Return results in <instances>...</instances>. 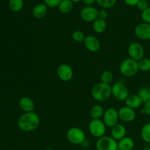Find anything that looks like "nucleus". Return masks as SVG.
Returning <instances> with one entry per match:
<instances>
[{
    "instance_id": "obj_11",
    "label": "nucleus",
    "mask_w": 150,
    "mask_h": 150,
    "mask_svg": "<svg viewBox=\"0 0 150 150\" xmlns=\"http://www.w3.org/2000/svg\"><path fill=\"white\" fill-rule=\"evenodd\" d=\"M57 74L59 79L62 81H69L73 77V70L68 64H61L58 67Z\"/></svg>"
},
{
    "instance_id": "obj_18",
    "label": "nucleus",
    "mask_w": 150,
    "mask_h": 150,
    "mask_svg": "<svg viewBox=\"0 0 150 150\" xmlns=\"http://www.w3.org/2000/svg\"><path fill=\"white\" fill-rule=\"evenodd\" d=\"M48 12V7L44 3L38 4L32 9V16L35 18L40 19L43 18L47 14Z\"/></svg>"
},
{
    "instance_id": "obj_14",
    "label": "nucleus",
    "mask_w": 150,
    "mask_h": 150,
    "mask_svg": "<svg viewBox=\"0 0 150 150\" xmlns=\"http://www.w3.org/2000/svg\"><path fill=\"white\" fill-rule=\"evenodd\" d=\"M83 43H84L85 48L90 52L96 53L100 49V42L96 37L92 36V35L86 36Z\"/></svg>"
},
{
    "instance_id": "obj_21",
    "label": "nucleus",
    "mask_w": 150,
    "mask_h": 150,
    "mask_svg": "<svg viewBox=\"0 0 150 150\" xmlns=\"http://www.w3.org/2000/svg\"><path fill=\"white\" fill-rule=\"evenodd\" d=\"M105 113L103 107L100 105H95L91 108L90 109V116L92 119L95 120H100L103 118Z\"/></svg>"
},
{
    "instance_id": "obj_39",
    "label": "nucleus",
    "mask_w": 150,
    "mask_h": 150,
    "mask_svg": "<svg viewBox=\"0 0 150 150\" xmlns=\"http://www.w3.org/2000/svg\"><path fill=\"white\" fill-rule=\"evenodd\" d=\"M45 150H54V149H45Z\"/></svg>"
},
{
    "instance_id": "obj_16",
    "label": "nucleus",
    "mask_w": 150,
    "mask_h": 150,
    "mask_svg": "<svg viewBox=\"0 0 150 150\" xmlns=\"http://www.w3.org/2000/svg\"><path fill=\"white\" fill-rule=\"evenodd\" d=\"M19 107L24 113L32 112L35 108V102L29 97H23L19 100Z\"/></svg>"
},
{
    "instance_id": "obj_27",
    "label": "nucleus",
    "mask_w": 150,
    "mask_h": 150,
    "mask_svg": "<svg viewBox=\"0 0 150 150\" xmlns=\"http://www.w3.org/2000/svg\"><path fill=\"white\" fill-rule=\"evenodd\" d=\"M113 80H114V75L111 71L105 70L103 72L100 76V81L102 83L110 85V83H112Z\"/></svg>"
},
{
    "instance_id": "obj_32",
    "label": "nucleus",
    "mask_w": 150,
    "mask_h": 150,
    "mask_svg": "<svg viewBox=\"0 0 150 150\" xmlns=\"http://www.w3.org/2000/svg\"><path fill=\"white\" fill-rule=\"evenodd\" d=\"M136 7H137L138 10L142 12L149 7V2L147 1V0H139L138 4H136Z\"/></svg>"
},
{
    "instance_id": "obj_35",
    "label": "nucleus",
    "mask_w": 150,
    "mask_h": 150,
    "mask_svg": "<svg viewBox=\"0 0 150 150\" xmlns=\"http://www.w3.org/2000/svg\"><path fill=\"white\" fill-rule=\"evenodd\" d=\"M143 109L144 111L145 114H147L150 117V101L144 103V106Z\"/></svg>"
},
{
    "instance_id": "obj_17",
    "label": "nucleus",
    "mask_w": 150,
    "mask_h": 150,
    "mask_svg": "<svg viewBox=\"0 0 150 150\" xmlns=\"http://www.w3.org/2000/svg\"><path fill=\"white\" fill-rule=\"evenodd\" d=\"M125 102L126 106L133 108L134 110L139 108L144 103L140 97L138 95V94H136V95H129V96L127 97Z\"/></svg>"
},
{
    "instance_id": "obj_1",
    "label": "nucleus",
    "mask_w": 150,
    "mask_h": 150,
    "mask_svg": "<svg viewBox=\"0 0 150 150\" xmlns=\"http://www.w3.org/2000/svg\"><path fill=\"white\" fill-rule=\"evenodd\" d=\"M17 124L22 131H34L40 124V117L35 111L24 113L18 118Z\"/></svg>"
},
{
    "instance_id": "obj_6",
    "label": "nucleus",
    "mask_w": 150,
    "mask_h": 150,
    "mask_svg": "<svg viewBox=\"0 0 150 150\" xmlns=\"http://www.w3.org/2000/svg\"><path fill=\"white\" fill-rule=\"evenodd\" d=\"M97 150H118V142L111 136H103L96 142Z\"/></svg>"
},
{
    "instance_id": "obj_26",
    "label": "nucleus",
    "mask_w": 150,
    "mask_h": 150,
    "mask_svg": "<svg viewBox=\"0 0 150 150\" xmlns=\"http://www.w3.org/2000/svg\"><path fill=\"white\" fill-rule=\"evenodd\" d=\"M139 69L142 72H149L150 70V59L144 57L138 62Z\"/></svg>"
},
{
    "instance_id": "obj_4",
    "label": "nucleus",
    "mask_w": 150,
    "mask_h": 150,
    "mask_svg": "<svg viewBox=\"0 0 150 150\" xmlns=\"http://www.w3.org/2000/svg\"><path fill=\"white\" fill-rule=\"evenodd\" d=\"M66 137L70 143L74 145L83 144L86 140L84 131L78 127H70L67 131Z\"/></svg>"
},
{
    "instance_id": "obj_15",
    "label": "nucleus",
    "mask_w": 150,
    "mask_h": 150,
    "mask_svg": "<svg viewBox=\"0 0 150 150\" xmlns=\"http://www.w3.org/2000/svg\"><path fill=\"white\" fill-rule=\"evenodd\" d=\"M126 133H127L126 127H125V125H123L122 124H120V123H118L113 127H111V137L117 142L125 137Z\"/></svg>"
},
{
    "instance_id": "obj_31",
    "label": "nucleus",
    "mask_w": 150,
    "mask_h": 150,
    "mask_svg": "<svg viewBox=\"0 0 150 150\" xmlns=\"http://www.w3.org/2000/svg\"><path fill=\"white\" fill-rule=\"evenodd\" d=\"M142 19L144 23H150V7L142 12Z\"/></svg>"
},
{
    "instance_id": "obj_22",
    "label": "nucleus",
    "mask_w": 150,
    "mask_h": 150,
    "mask_svg": "<svg viewBox=\"0 0 150 150\" xmlns=\"http://www.w3.org/2000/svg\"><path fill=\"white\" fill-rule=\"evenodd\" d=\"M73 2L71 0H62L58 6L59 10L63 14H67L73 10Z\"/></svg>"
},
{
    "instance_id": "obj_25",
    "label": "nucleus",
    "mask_w": 150,
    "mask_h": 150,
    "mask_svg": "<svg viewBox=\"0 0 150 150\" xmlns=\"http://www.w3.org/2000/svg\"><path fill=\"white\" fill-rule=\"evenodd\" d=\"M23 0H10L9 1V7L13 12L21 11L23 9Z\"/></svg>"
},
{
    "instance_id": "obj_10",
    "label": "nucleus",
    "mask_w": 150,
    "mask_h": 150,
    "mask_svg": "<svg viewBox=\"0 0 150 150\" xmlns=\"http://www.w3.org/2000/svg\"><path fill=\"white\" fill-rule=\"evenodd\" d=\"M99 10L93 6H86L80 12V16L85 22H94L98 18Z\"/></svg>"
},
{
    "instance_id": "obj_9",
    "label": "nucleus",
    "mask_w": 150,
    "mask_h": 150,
    "mask_svg": "<svg viewBox=\"0 0 150 150\" xmlns=\"http://www.w3.org/2000/svg\"><path fill=\"white\" fill-rule=\"evenodd\" d=\"M127 52L130 59L139 62L144 57V48L143 45L138 42H133L130 44Z\"/></svg>"
},
{
    "instance_id": "obj_20",
    "label": "nucleus",
    "mask_w": 150,
    "mask_h": 150,
    "mask_svg": "<svg viewBox=\"0 0 150 150\" xmlns=\"http://www.w3.org/2000/svg\"><path fill=\"white\" fill-rule=\"evenodd\" d=\"M92 27H93V30L95 32L98 34H102L106 30L107 28V23L105 20L102 18H97L95 21L93 22L92 24Z\"/></svg>"
},
{
    "instance_id": "obj_8",
    "label": "nucleus",
    "mask_w": 150,
    "mask_h": 150,
    "mask_svg": "<svg viewBox=\"0 0 150 150\" xmlns=\"http://www.w3.org/2000/svg\"><path fill=\"white\" fill-rule=\"evenodd\" d=\"M120 120L118 111L114 108H108L105 110V113L103 117V121L105 126L108 127H113L114 125L118 124Z\"/></svg>"
},
{
    "instance_id": "obj_5",
    "label": "nucleus",
    "mask_w": 150,
    "mask_h": 150,
    "mask_svg": "<svg viewBox=\"0 0 150 150\" xmlns=\"http://www.w3.org/2000/svg\"><path fill=\"white\" fill-rule=\"evenodd\" d=\"M88 127L90 134L98 139L105 136L106 132V126L104 124L103 121L101 120L92 119V120L89 122Z\"/></svg>"
},
{
    "instance_id": "obj_2",
    "label": "nucleus",
    "mask_w": 150,
    "mask_h": 150,
    "mask_svg": "<svg viewBox=\"0 0 150 150\" xmlns=\"http://www.w3.org/2000/svg\"><path fill=\"white\" fill-rule=\"evenodd\" d=\"M91 95L92 98L98 102L106 101L112 95L111 86L109 84L100 82L92 87L91 90Z\"/></svg>"
},
{
    "instance_id": "obj_7",
    "label": "nucleus",
    "mask_w": 150,
    "mask_h": 150,
    "mask_svg": "<svg viewBox=\"0 0 150 150\" xmlns=\"http://www.w3.org/2000/svg\"><path fill=\"white\" fill-rule=\"evenodd\" d=\"M111 94L119 101H125L130 95L127 87L122 82H117L111 86Z\"/></svg>"
},
{
    "instance_id": "obj_33",
    "label": "nucleus",
    "mask_w": 150,
    "mask_h": 150,
    "mask_svg": "<svg viewBox=\"0 0 150 150\" xmlns=\"http://www.w3.org/2000/svg\"><path fill=\"white\" fill-rule=\"evenodd\" d=\"M108 13L105 9H102V10H99V13H98V18H102L105 20V19L108 18Z\"/></svg>"
},
{
    "instance_id": "obj_13",
    "label": "nucleus",
    "mask_w": 150,
    "mask_h": 150,
    "mask_svg": "<svg viewBox=\"0 0 150 150\" xmlns=\"http://www.w3.org/2000/svg\"><path fill=\"white\" fill-rule=\"evenodd\" d=\"M119 118L124 122H131L136 119V113L134 109L127 106H123L118 110Z\"/></svg>"
},
{
    "instance_id": "obj_28",
    "label": "nucleus",
    "mask_w": 150,
    "mask_h": 150,
    "mask_svg": "<svg viewBox=\"0 0 150 150\" xmlns=\"http://www.w3.org/2000/svg\"><path fill=\"white\" fill-rule=\"evenodd\" d=\"M85 38L84 33L80 30H76L72 33V39L76 42H83Z\"/></svg>"
},
{
    "instance_id": "obj_38",
    "label": "nucleus",
    "mask_w": 150,
    "mask_h": 150,
    "mask_svg": "<svg viewBox=\"0 0 150 150\" xmlns=\"http://www.w3.org/2000/svg\"><path fill=\"white\" fill-rule=\"evenodd\" d=\"M143 150H150V146H147V147H145Z\"/></svg>"
},
{
    "instance_id": "obj_34",
    "label": "nucleus",
    "mask_w": 150,
    "mask_h": 150,
    "mask_svg": "<svg viewBox=\"0 0 150 150\" xmlns=\"http://www.w3.org/2000/svg\"><path fill=\"white\" fill-rule=\"evenodd\" d=\"M124 1L125 2V4L127 5L130 6V7H133V6H136V4H138L139 0H124Z\"/></svg>"
},
{
    "instance_id": "obj_29",
    "label": "nucleus",
    "mask_w": 150,
    "mask_h": 150,
    "mask_svg": "<svg viewBox=\"0 0 150 150\" xmlns=\"http://www.w3.org/2000/svg\"><path fill=\"white\" fill-rule=\"evenodd\" d=\"M117 0H96V2L104 9L111 8L114 7Z\"/></svg>"
},
{
    "instance_id": "obj_3",
    "label": "nucleus",
    "mask_w": 150,
    "mask_h": 150,
    "mask_svg": "<svg viewBox=\"0 0 150 150\" xmlns=\"http://www.w3.org/2000/svg\"><path fill=\"white\" fill-rule=\"evenodd\" d=\"M138 62L130 58L125 59L120 65V71L125 77H133L139 72Z\"/></svg>"
},
{
    "instance_id": "obj_24",
    "label": "nucleus",
    "mask_w": 150,
    "mask_h": 150,
    "mask_svg": "<svg viewBox=\"0 0 150 150\" xmlns=\"http://www.w3.org/2000/svg\"><path fill=\"white\" fill-rule=\"evenodd\" d=\"M138 95L142 100L144 103L150 101V88L147 86H144L141 88L138 92Z\"/></svg>"
},
{
    "instance_id": "obj_36",
    "label": "nucleus",
    "mask_w": 150,
    "mask_h": 150,
    "mask_svg": "<svg viewBox=\"0 0 150 150\" xmlns=\"http://www.w3.org/2000/svg\"><path fill=\"white\" fill-rule=\"evenodd\" d=\"M83 3L87 6H92L94 3L96 1V0H82Z\"/></svg>"
},
{
    "instance_id": "obj_12",
    "label": "nucleus",
    "mask_w": 150,
    "mask_h": 150,
    "mask_svg": "<svg viewBox=\"0 0 150 150\" xmlns=\"http://www.w3.org/2000/svg\"><path fill=\"white\" fill-rule=\"evenodd\" d=\"M134 33L138 38L144 40H150V23H142L138 24L134 29Z\"/></svg>"
},
{
    "instance_id": "obj_19",
    "label": "nucleus",
    "mask_w": 150,
    "mask_h": 150,
    "mask_svg": "<svg viewBox=\"0 0 150 150\" xmlns=\"http://www.w3.org/2000/svg\"><path fill=\"white\" fill-rule=\"evenodd\" d=\"M117 142H118L119 150H133L135 146L134 141L130 137L125 136Z\"/></svg>"
},
{
    "instance_id": "obj_30",
    "label": "nucleus",
    "mask_w": 150,
    "mask_h": 150,
    "mask_svg": "<svg viewBox=\"0 0 150 150\" xmlns=\"http://www.w3.org/2000/svg\"><path fill=\"white\" fill-rule=\"evenodd\" d=\"M62 1V0H43L44 4L48 7H51V8L58 7Z\"/></svg>"
},
{
    "instance_id": "obj_23",
    "label": "nucleus",
    "mask_w": 150,
    "mask_h": 150,
    "mask_svg": "<svg viewBox=\"0 0 150 150\" xmlns=\"http://www.w3.org/2000/svg\"><path fill=\"white\" fill-rule=\"evenodd\" d=\"M141 137L144 142L150 144V122L144 125L142 127Z\"/></svg>"
},
{
    "instance_id": "obj_37",
    "label": "nucleus",
    "mask_w": 150,
    "mask_h": 150,
    "mask_svg": "<svg viewBox=\"0 0 150 150\" xmlns=\"http://www.w3.org/2000/svg\"><path fill=\"white\" fill-rule=\"evenodd\" d=\"M71 1H73V3H74V2H76V3H78V2H79V1H82V0H71Z\"/></svg>"
}]
</instances>
